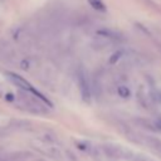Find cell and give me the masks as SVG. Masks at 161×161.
Wrapping results in <instances>:
<instances>
[{
  "label": "cell",
  "mask_w": 161,
  "mask_h": 161,
  "mask_svg": "<svg viewBox=\"0 0 161 161\" xmlns=\"http://www.w3.org/2000/svg\"><path fill=\"white\" fill-rule=\"evenodd\" d=\"M8 77L9 78H11V82L14 83V84H16L18 87H20V88H23V89H26L28 92H30V93H33L36 98H39V99H42L44 103H47V104H49V106H52V103L40 93V92H38L34 87H31L23 77H20V75H18V74H14V73H8Z\"/></svg>",
  "instance_id": "6da1fadb"
},
{
  "label": "cell",
  "mask_w": 161,
  "mask_h": 161,
  "mask_svg": "<svg viewBox=\"0 0 161 161\" xmlns=\"http://www.w3.org/2000/svg\"><path fill=\"white\" fill-rule=\"evenodd\" d=\"M143 142L155 152L161 155V140L152 137V136H143Z\"/></svg>",
  "instance_id": "7a4b0ae2"
},
{
  "label": "cell",
  "mask_w": 161,
  "mask_h": 161,
  "mask_svg": "<svg viewBox=\"0 0 161 161\" xmlns=\"http://www.w3.org/2000/svg\"><path fill=\"white\" fill-rule=\"evenodd\" d=\"M79 86H80V89H82L83 98L88 99V97H89V88H88V84H87V79L83 75L79 78Z\"/></svg>",
  "instance_id": "3957f363"
},
{
  "label": "cell",
  "mask_w": 161,
  "mask_h": 161,
  "mask_svg": "<svg viewBox=\"0 0 161 161\" xmlns=\"http://www.w3.org/2000/svg\"><path fill=\"white\" fill-rule=\"evenodd\" d=\"M88 3L97 11H106L107 10V8H106V5H104V3L102 0H88Z\"/></svg>",
  "instance_id": "277c9868"
},
{
  "label": "cell",
  "mask_w": 161,
  "mask_h": 161,
  "mask_svg": "<svg viewBox=\"0 0 161 161\" xmlns=\"http://www.w3.org/2000/svg\"><path fill=\"white\" fill-rule=\"evenodd\" d=\"M118 94H119L122 98H128L130 94H131V92H130V89H128L127 87L121 86V87H118Z\"/></svg>",
  "instance_id": "5b68a950"
},
{
  "label": "cell",
  "mask_w": 161,
  "mask_h": 161,
  "mask_svg": "<svg viewBox=\"0 0 161 161\" xmlns=\"http://www.w3.org/2000/svg\"><path fill=\"white\" fill-rule=\"evenodd\" d=\"M135 161H152V160H150L147 157H143V156H136L135 157Z\"/></svg>",
  "instance_id": "8992f818"
}]
</instances>
